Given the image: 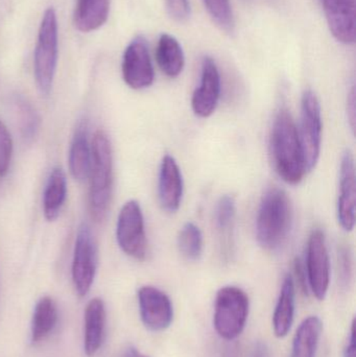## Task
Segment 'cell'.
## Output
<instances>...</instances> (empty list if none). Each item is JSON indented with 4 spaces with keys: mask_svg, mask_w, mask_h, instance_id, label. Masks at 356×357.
<instances>
[{
    "mask_svg": "<svg viewBox=\"0 0 356 357\" xmlns=\"http://www.w3.org/2000/svg\"><path fill=\"white\" fill-rule=\"evenodd\" d=\"M270 149L276 173L288 184H299L307 172L298 129L286 108L280 109L274 119Z\"/></svg>",
    "mask_w": 356,
    "mask_h": 357,
    "instance_id": "6da1fadb",
    "label": "cell"
},
{
    "mask_svg": "<svg viewBox=\"0 0 356 357\" xmlns=\"http://www.w3.org/2000/svg\"><path fill=\"white\" fill-rule=\"evenodd\" d=\"M293 205L288 193L278 187L265 191L257 212L256 238L268 251L279 250L288 241L293 226Z\"/></svg>",
    "mask_w": 356,
    "mask_h": 357,
    "instance_id": "7a4b0ae2",
    "label": "cell"
},
{
    "mask_svg": "<svg viewBox=\"0 0 356 357\" xmlns=\"http://www.w3.org/2000/svg\"><path fill=\"white\" fill-rule=\"evenodd\" d=\"M89 207L92 218L102 222L110 207L113 187V154L110 140L104 131L95 132L91 142L89 177Z\"/></svg>",
    "mask_w": 356,
    "mask_h": 357,
    "instance_id": "3957f363",
    "label": "cell"
},
{
    "mask_svg": "<svg viewBox=\"0 0 356 357\" xmlns=\"http://www.w3.org/2000/svg\"><path fill=\"white\" fill-rule=\"evenodd\" d=\"M58 20L54 8L44 13L38 31L37 44L33 56V73L38 89L43 96H48L54 85L58 65L59 52Z\"/></svg>",
    "mask_w": 356,
    "mask_h": 357,
    "instance_id": "277c9868",
    "label": "cell"
},
{
    "mask_svg": "<svg viewBox=\"0 0 356 357\" xmlns=\"http://www.w3.org/2000/svg\"><path fill=\"white\" fill-rule=\"evenodd\" d=\"M250 310L247 294L240 287H225L215 297L213 325L219 337L232 341L240 337L246 327Z\"/></svg>",
    "mask_w": 356,
    "mask_h": 357,
    "instance_id": "5b68a950",
    "label": "cell"
},
{
    "mask_svg": "<svg viewBox=\"0 0 356 357\" xmlns=\"http://www.w3.org/2000/svg\"><path fill=\"white\" fill-rule=\"evenodd\" d=\"M299 140L307 172L313 171L319 161L322 144L321 105L313 90H307L301 100Z\"/></svg>",
    "mask_w": 356,
    "mask_h": 357,
    "instance_id": "8992f818",
    "label": "cell"
},
{
    "mask_svg": "<svg viewBox=\"0 0 356 357\" xmlns=\"http://www.w3.org/2000/svg\"><path fill=\"white\" fill-rule=\"evenodd\" d=\"M116 238L119 248L125 255L136 260L146 259L148 238L144 226V213L135 199L127 202L117 218Z\"/></svg>",
    "mask_w": 356,
    "mask_h": 357,
    "instance_id": "52a82bcc",
    "label": "cell"
},
{
    "mask_svg": "<svg viewBox=\"0 0 356 357\" xmlns=\"http://www.w3.org/2000/svg\"><path fill=\"white\" fill-rule=\"evenodd\" d=\"M98 252L95 238L89 225L82 224L77 230L73 252V285L79 297H85L93 284L98 271Z\"/></svg>",
    "mask_w": 356,
    "mask_h": 357,
    "instance_id": "ba28073f",
    "label": "cell"
},
{
    "mask_svg": "<svg viewBox=\"0 0 356 357\" xmlns=\"http://www.w3.org/2000/svg\"><path fill=\"white\" fill-rule=\"evenodd\" d=\"M307 284L318 300L325 299L330 283V261L325 235L316 229L309 235L307 249Z\"/></svg>",
    "mask_w": 356,
    "mask_h": 357,
    "instance_id": "9c48e42d",
    "label": "cell"
},
{
    "mask_svg": "<svg viewBox=\"0 0 356 357\" xmlns=\"http://www.w3.org/2000/svg\"><path fill=\"white\" fill-rule=\"evenodd\" d=\"M121 70L123 81L132 89H146L154 83V67L148 44L142 36L132 40L125 48Z\"/></svg>",
    "mask_w": 356,
    "mask_h": 357,
    "instance_id": "30bf717a",
    "label": "cell"
},
{
    "mask_svg": "<svg viewBox=\"0 0 356 357\" xmlns=\"http://www.w3.org/2000/svg\"><path fill=\"white\" fill-rule=\"evenodd\" d=\"M140 318L146 328L159 333L171 326L173 319V308L169 296L150 285L142 287L138 291Z\"/></svg>",
    "mask_w": 356,
    "mask_h": 357,
    "instance_id": "8fae6325",
    "label": "cell"
},
{
    "mask_svg": "<svg viewBox=\"0 0 356 357\" xmlns=\"http://www.w3.org/2000/svg\"><path fill=\"white\" fill-rule=\"evenodd\" d=\"M221 90V75L217 63L210 56H205L202 61L200 85L192 94V107L194 114L201 119L211 116L219 105Z\"/></svg>",
    "mask_w": 356,
    "mask_h": 357,
    "instance_id": "7c38bea8",
    "label": "cell"
},
{
    "mask_svg": "<svg viewBox=\"0 0 356 357\" xmlns=\"http://www.w3.org/2000/svg\"><path fill=\"white\" fill-rule=\"evenodd\" d=\"M330 33L336 41L355 42V0H321Z\"/></svg>",
    "mask_w": 356,
    "mask_h": 357,
    "instance_id": "4fadbf2b",
    "label": "cell"
},
{
    "mask_svg": "<svg viewBox=\"0 0 356 357\" xmlns=\"http://www.w3.org/2000/svg\"><path fill=\"white\" fill-rule=\"evenodd\" d=\"M183 177L177 161L171 155L163 157L158 178V197L161 207L169 213H175L183 197Z\"/></svg>",
    "mask_w": 356,
    "mask_h": 357,
    "instance_id": "5bb4252c",
    "label": "cell"
},
{
    "mask_svg": "<svg viewBox=\"0 0 356 357\" xmlns=\"http://www.w3.org/2000/svg\"><path fill=\"white\" fill-rule=\"evenodd\" d=\"M355 158L349 151L342 157L340 169V195L338 220L345 231H353L355 225Z\"/></svg>",
    "mask_w": 356,
    "mask_h": 357,
    "instance_id": "9a60e30c",
    "label": "cell"
},
{
    "mask_svg": "<svg viewBox=\"0 0 356 357\" xmlns=\"http://www.w3.org/2000/svg\"><path fill=\"white\" fill-rule=\"evenodd\" d=\"M107 314L104 301L94 298L86 306L84 317V350L92 357L100 351L106 331Z\"/></svg>",
    "mask_w": 356,
    "mask_h": 357,
    "instance_id": "2e32d148",
    "label": "cell"
},
{
    "mask_svg": "<svg viewBox=\"0 0 356 357\" xmlns=\"http://www.w3.org/2000/svg\"><path fill=\"white\" fill-rule=\"evenodd\" d=\"M91 167V144L87 121H79L75 128L69 149V169L73 178L85 182Z\"/></svg>",
    "mask_w": 356,
    "mask_h": 357,
    "instance_id": "e0dca14e",
    "label": "cell"
},
{
    "mask_svg": "<svg viewBox=\"0 0 356 357\" xmlns=\"http://www.w3.org/2000/svg\"><path fill=\"white\" fill-rule=\"evenodd\" d=\"M296 289L292 275H286L273 314V329L277 337H284L290 333L294 323Z\"/></svg>",
    "mask_w": 356,
    "mask_h": 357,
    "instance_id": "ac0fdd59",
    "label": "cell"
},
{
    "mask_svg": "<svg viewBox=\"0 0 356 357\" xmlns=\"http://www.w3.org/2000/svg\"><path fill=\"white\" fill-rule=\"evenodd\" d=\"M111 0H77L73 20L82 33L102 27L108 20Z\"/></svg>",
    "mask_w": 356,
    "mask_h": 357,
    "instance_id": "d6986e66",
    "label": "cell"
},
{
    "mask_svg": "<svg viewBox=\"0 0 356 357\" xmlns=\"http://www.w3.org/2000/svg\"><path fill=\"white\" fill-rule=\"evenodd\" d=\"M67 197V178L61 167H54L46 182L43 193V213L48 222L60 215Z\"/></svg>",
    "mask_w": 356,
    "mask_h": 357,
    "instance_id": "ffe728a7",
    "label": "cell"
},
{
    "mask_svg": "<svg viewBox=\"0 0 356 357\" xmlns=\"http://www.w3.org/2000/svg\"><path fill=\"white\" fill-rule=\"evenodd\" d=\"M156 59L161 71L171 79L179 77L183 71L185 56L181 44L169 33H163L159 38Z\"/></svg>",
    "mask_w": 356,
    "mask_h": 357,
    "instance_id": "44dd1931",
    "label": "cell"
},
{
    "mask_svg": "<svg viewBox=\"0 0 356 357\" xmlns=\"http://www.w3.org/2000/svg\"><path fill=\"white\" fill-rule=\"evenodd\" d=\"M58 318V307L54 299L41 298L36 304L31 319V344L36 345L47 339L56 328Z\"/></svg>",
    "mask_w": 356,
    "mask_h": 357,
    "instance_id": "7402d4cb",
    "label": "cell"
},
{
    "mask_svg": "<svg viewBox=\"0 0 356 357\" xmlns=\"http://www.w3.org/2000/svg\"><path fill=\"white\" fill-rule=\"evenodd\" d=\"M322 328L321 320L318 317L305 319L297 329L291 357H316Z\"/></svg>",
    "mask_w": 356,
    "mask_h": 357,
    "instance_id": "603a6c76",
    "label": "cell"
},
{
    "mask_svg": "<svg viewBox=\"0 0 356 357\" xmlns=\"http://www.w3.org/2000/svg\"><path fill=\"white\" fill-rule=\"evenodd\" d=\"M236 216L235 199L232 195H225L217 202L215 210V226L221 237L222 245L230 247V241L232 238V231L234 228V222Z\"/></svg>",
    "mask_w": 356,
    "mask_h": 357,
    "instance_id": "cb8c5ba5",
    "label": "cell"
},
{
    "mask_svg": "<svg viewBox=\"0 0 356 357\" xmlns=\"http://www.w3.org/2000/svg\"><path fill=\"white\" fill-rule=\"evenodd\" d=\"M14 105L21 136L25 142H33L40 127V119L37 111L23 98H17L14 100Z\"/></svg>",
    "mask_w": 356,
    "mask_h": 357,
    "instance_id": "d4e9b609",
    "label": "cell"
},
{
    "mask_svg": "<svg viewBox=\"0 0 356 357\" xmlns=\"http://www.w3.org/2000/svg\"><path fill=\"white\" fill-rule=\"evenodd\" d=\"M178 247L182 255L188 260H196L203 252V235L194 222H186L178 236Z\"/></svg>",
    "mask_w": 356,
    "mask_h": 357,
    "instance_id": "484cf974",
    "label": "cell"
},
{
    "mask_svg": "<svg viewBox=\"0 0 356 357\" xmlns=\"http://www.w3.org/2000/svg\"><path fill=\"white\" fill-rule=\"evenodd\" d=\"M211 18L226 33H232L235 29L233 10L230 0H203Z\"/></svg>",
    "mask_w": 356,
    "mask_h": 357,
    "instance_id": "4316f807",
    "label": "cell"
},
{
    "mask_svg": "<svg viewBox=\"0 0 356 357\" xmlns=\"http://www.w3.org/2000/svg\"><path fill=\"white\" fill-rule=\"evenodd\" d=\"M13 155V140L8 128L0 121V177H4L10 169Z\"/></svg>",
    "mask_w": 356,
    "mask_h": 357,
    "instance_id": "83f0119b",
    "label": "cell"
},
{
    "mask_svg": "<svg viewBox=\"0 0 356 357\" xmlns=\"http://www.w3.org/2000/svg\"><path fill=\"white\" fill-rule=\"evenodd\" d=\"M167 12L176 22L184 23L192 15L189 0H167Z\"/></svg>",
    "mask_w": 356,
    "mask_h": 357,
    "instance_id": "f1b7e54d",
    "label": "cell"
},
{
    "mask_svg": "<svg viewBox=\"0 0 356 357\" xmlns=\"http://www.w3.org/2000/svg\"><path fill=\"white\" fill-rule=\"evenodd\" d=\"M339 268L343 284H349L353 276V259L347 248H342L339 253Z\"/></svg>",
    "mask_w": 356,
    "mask_h": 357,
    "instance_id": "f546056e",
    "label": "cell"
},
{
    "mask_svg": "<svg viewBox=\"0 0 356 357\" xmlns=\"http://www.w3.org/2000/svg\"><path fill=\"white\" fill-rule=\"evenodd\" d=\"M356 346H355V320L353 321L351 324L350 333H349L348 340H347L346 346L343 352L344 357H356Z\"/></svg>",
    "mask_w": 356,
    "mask_h": 357,
    "instance_id": "4dcf8cb0",
    "label": "cell"
},
{
    "mask_svg": "<svg viewBox=\"0 0 356 357\" xmlns=\"http://www.w3.org/2000/svg\"><path fill=\"white\" fill-rule=\"evenodd\" d=\"M250 357H270V350L267 344L257 342L251 351Z\"/></svg>",
    "mask_w": 356,
    "mask_h": 357,
    "instance_id": "1f68e13d",
    "label": "cell"
},
{
    "mask_svg": "<svg viewBox=\"0 0 356 357\" xmlns=\"http://www.w3.org/2000/svg\"><path fill=\"white\" fill-rule=\"evenodd\" d=\"M355 88L351 89L350 94H349L348 98V117L351 121V128L353 130H355Z\"/></svg>",
    "mask_w": 356,
    "mask_h": 357,
    "instance_id": "d6a6232c",
    "label": "cell"
},
{
    "mask_svg": "<svg viewBox=\"0 0 356 357\" xmlns=\"http://www.w3.org/2000/svg\"><path fill=\"white\" fill-rule=\"evenodd\" d=\"M123 357H148L146 354H141L137 348L129 347L125 350Z\"/></svg>",
    "mask_w": 356,
    "mask_h": 357,
    "instance_id": "836d02e7",
    "label": "cell"
}]
</instances>
